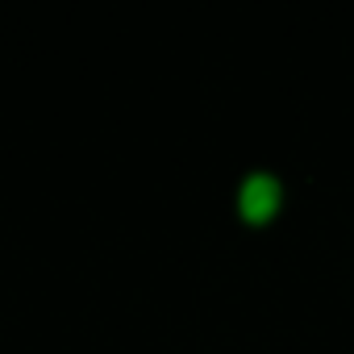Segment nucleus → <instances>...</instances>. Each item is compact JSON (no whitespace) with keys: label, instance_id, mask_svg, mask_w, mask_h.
I'll return each instance as SVG.
<instances>
[{"label":"nucleus","instance_id":"1","mask_svg":"<svg viewBox=\"0 0 354 354\" xmlns=\"http://www.w3.org/2000/svg\"><path fill=\"white\" fill-rule=\"evenodd\" d=\"M288 209V184L271 167H250L234 188V217L246 230H271Z\"/></svg>","mask_w":354,"mask_h":354}]
</instances>
